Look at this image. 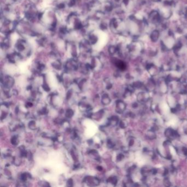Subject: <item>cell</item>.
Instances as JSON below:
<instances>
[{
	"mask_svg": "<svg viewBox=\"0 0 187 187\" xmlns=\"http://www.w3.org/2000/svg\"><path fill=\"white\" fill-rule=\"evenodd\" d=\"M150 95L147 91H143L139 92L137 95H136V99L137 101L140 104H145L150 100Z\"/></svg>",
	"mask_w": 187,
	"mask_h": 187,
	"instance_id": "2",
	"label": "cell"
},
{
	"mask_svg": "<svg viewBox=\"0 0 187 187\" xmlns=\"http://www.w3.org/2000/svg\"><path fill=\"white\" fill-rule=\"evenodd\" d=\"M164 135L167 139L172 140L180 138V134L178 131L173 129L172 128H167L164 131Z\"/></svg>",
	"mask_w": 187,
	"mask_h": 187,
	"instance_id": "1",
	"label": "cell"
},
{
	"mask_svg": "<svg viewBox=\"0 0 187 187\" xmlns=\"http://www.w3.org/2000/svg\"><path fill=\"white\" fill-rule=\"evenodd\" d=\"M181 127L183 133L187 136V119H183L181 123Z\"/></svg>",
	"mask_w": 187,
	"mask_h": 187,
	"instance_id": "5",
	"label": "cell"
},
{
	"mask_svg": "<svg viewBox=\"0 0 187 187\" xmlns=\"http://www.w3.org/2000/svg\"><path fill=\"white\" fill-rule=\"evenodd\" d=\"M186 74H187V71H186Z\"/></svg>",
	"mask_w": 187,
	"mask_h": 187,
	"instance_id": "6",
	"label": "cell"
},
{
	"mask_svg": "<svg viewBox=\"0 0 187 187\" xmlns=\"http://www.w3.org/2000/svg\"><path fill=\"white\" fill-rule=\"evenodd\" d=\"M150 40L153 43L157 42L160 37V33L158 29H154L150 34Z\"/></svg>",
	"mask_w": 187,
	"mask_h": 187,
	"instance_id": "3",
	"label": "cell"
},
{
	"mask_svg": "<svg viewBox=\"0 0 187 187\" xmlns=\"http://www.w3.org/2000/svg\"><path fill=\"white\" fill-rule=\"evenodd\" d=\"M146 137L148 138V139L153 140L156 138V131L153 130L152 129H150L146 131Z\"/></svg>",
	"mask_w": 187,
	"mask_h": 187,
	"instance_id": "4",
	"label": "cell"
}]
</instances>
